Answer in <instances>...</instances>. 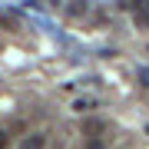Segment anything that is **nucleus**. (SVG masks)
<instances>
[{
	"mask_svg": "<svg viewBox=\"0 0 149 149\" xmlns=\"http://www.w3.org/2000/svg\"><path fill=\"white\" fill-rule=\"evenodd\" d=\"M90 106H93V103H86V100H76V103H73V109H80V113H86Z\"/></svg>",
	"mask_w": 149,
	"mask_h": 149,
	"instance_id": "7ed1b4c3",
	"label": "nucleus"
},
{
	"mask_svg": "<svg viewBox=\"0 0 149 149\" xmlns=\"http://www.w3.org/2000/svg\"><path fill=\"white\" fill-rule=\"evenodd\" d=\"M20 149H43V136H27L20 143Z\"/></svg>",
	"mask_w": 149,
	"mask_h": 149,
	"instance_id": "f257e3e1",
	"label": "nucleus"
},
{
	"mask_svg": "<svg viewBox=\"0 0 149 149\" xmlns=\"http://www.w3.org/2000/svg\"><path fill=\"white\" fill-rule=\"evenodd\" d=\"M86 149H103V146H100V143H90V146H86Z\"/></svg>",
	"mask_w": 149,
	"mask_h": 149,
	"instance_id": "39448f33",
	"label": "nucleus"
},
{
	"mask_svg": "<svg viewBox=\"0 0 149 149\" xmlns=\"http://www.w3.org/2000/svg\"><path fill=\"white\" fill-rule=\"evenodd\" d=\"M136 20H139V23H149V3H143V10H139Z\"/></svg>",
	"mask_w": 149,
	"mask_h": 149,
	"instance_id": "f03ea898",
	"label": "nucleus"
},
{
	"mask_svg": "<svg viewBox=\"0 0 149 149\" xmlns=\"http://www.w3.org/2000/svg\"><path fill=\"white\" fill-rule=\"evenodd\" d=\"M143 83H146V86H149V70H143Z\"/></svg>",
	"mask_w": 149,
	"mask_h": 149,
	"instance_id": "20e7f679",
	"label": "nucleus"
}]
</instances>
